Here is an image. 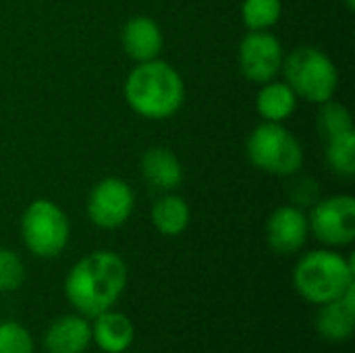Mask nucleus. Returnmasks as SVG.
I'll list each match as a JSON object with an SVG mask.
<instances>
[{"mask_svg":"<svg viewBox=\"0 0 355 353\" xmlns=\"http://www.w3.org/2000/svg\"><path fill=\"white\" fill-rule=\"evenodd\" d=\"M129 270L125 260L110 250H98L83 256L64 279L69 304L85 318L110 310L127 287Z\"/></svg>","mask_w":355,"mask_h":353,"instance_id":"f257e3e1","label":"nucleus"},{"mask_svg":"<svg viewBox=\"0 0 355 353\" xmlns=\"http://www.w3.org/2000/svg\"><path fill=\"white\" fill-rule=\"evenodd\" d=\"M125 100L135 114L150 121H164L183 106L185 83L181 73L166 60L154 58L137 62L127 75Z\"/></svg>","mask_w":355,"mask_h":353,"instance_id":"f03ea898","label":"nucleus"},{"mask_svg":"<svg viewBox=\"0 0 355 353\" xmlns=\"http://www.w3.org/2000/svg\"><path fill=\"white\" fill-rule=\"evenodd\" d=\"M297 293L316 306L339 300L355 285L354 258H345L333 250L308 252L293 270Z\"/></svg>","mask_w":355,"mask_h":353,"instance_id":"7ed1b4c3","label":"nucleus"},{"mask_svg":"<svg viewBox=\"0 0 355 353\" xmlns=\"http://www.w3.org/2000/svg\"><path fill=\"white\" fill-rule=\"evenodd\" d=\"M285 83L312 104H322L335 98L339 87V71L331 56L314 46H300L283 58L281 67Z\"/></svg>","mask_w":355,"mask_h":353,"instance_id":"20e7f679","label":"nucleus"},{"mask_svg":"<svg viewBox=\"0 0 355 353\" xmlns=\"http://www.w3.org/2000/svg\"><path fill=\"white\" fill-rule=\"evenodd\" d=\"M245 152L256 169L275 177H293L304 164L302 144L283 123H260L250 133Z\"/></svg>","mask_w":355,"mask_h":353,"instance_id":"39448f33","label":"nucleus"},{"mask_svg":"<svg viewBox=\"0 0 355 353\" xmlns=\"http://www.w3.org/2000/svg\"><path fill=\"white\" fill-rule=\"evenodd\" d=\"M71 237V223L64 210L52 200H33L21 214V239L37 258H56Z\"/></svg>","mask_w":355,"mask_h":353,"instance_id":"423d86ee","label":"nucleus"},{"mask_svg":"<svg viewBox=\"0 0 355 353\" xmlns=\"http://www.w3.org/2000/svg\"><path fill=\"white\" fill-rule=\"evenodd\" d=\"M312 235L329 248H345L355 239V200L354 196L339 193L320 198L308 216Z\"/></svg>","mask_w":355,"mask_h":353,"instance_id":"0eeeda50","label":"nucleus"},{"mask_svg":"<svg viewBox=\"0 0 355 353\" xmlns=\"http://www.w3.org/2000/svg\"><path fill=\"white\" fill-rule=\"evenodd\" d=\"M135 208V193L121 177H104L87 196V216L98 229L123 227Z\"/></svg>","mask_w":355,"mask_h":353,"instance_id":"6e6552de","label":"nucleus"},{"mask_svg":"<svg viewBox=\"0 0 355 353\" xmlns=\"http://www.w3.org/2000/svg\"><path fill=\"white\" fill-rule=\"evenodd\" d=\"M283 46L270 31H248L237 48V62L243 77L252 83L272 81L283 67Z\"/></svg>","mask_w":355,"mask_h":353,"instance_id":"1a4fd4ad","label":"nucleus"},{"mask_svg":"<svg viewBox=\"0 0 355 353\" xmlns=\"http://www.w3.org/2000/svg\"><path fill=\"white\" fill-rule=\"evenodd\" d=\"M308 216L302 208L279 206L266 221V243L277 254H295L308 239Z\"/></svg>","mask_w":355,"mask_h":353,"instance_id":"9d476101","label":"nucleus"},{"mask_svg":"<svg viewBox=\"0 0 355 353\" xmlns=\"http://www.w3.org/2000/svg\"><path fill=\"white\" fill-rule=\"evenodd\" d=\"M121 44L129 58H133L135 62H146L160 56L164 37L160 25L154 19L146 15H137L123 25Z\"/></svg>","mask_w":355,"mask_h":353,"instance_id":"9b49d317","label":"nucleus"},{"mask_svg":"<svg viewBox=\"0 0 355 353\" xmlns=\"http://www.w3.org/2000/svg\"><path fill=\"white\" fill-rule=\"evenodd\" d=\"M355 329V285L339 300L322 304L316 314V331L333 343L347 341Z\"/></svg>","mask_w":355,"mask_h":353,"instance_id":"f8f14e48","label":"nucleus"},{"mask_svg":"<svg viewBox=\"0 0 355 353\" xmlns=\"http://www.w3.org/2000/svg\"><path fill=\"white\" fill-rule=\"evenodd\" d=\"M89 343L92 325L81 314H67L56 318L44 335V347L48 353H83Z\"/></svg>","mask_w":355,"mask_h":353,"instance_id":"ddd939ff","label":"nucleus"},{"mask_svg":"<svg viewBox=\"0 0 355 353\" xmlns=\"http://www.w3.org/2000/svg\"><path fill=\"white\" fill-rule=\"evenodd\" d=\"M139 169L146 183L164 193L175 191L183 183V166L175 152L164 146L148 148L139 160Z\"/></svg>","mask_w":355,"mask_h":353,"instance_id":"4468645a","label":"nucleus"},{"mask_svg":"<svg viewBox=\"0 0 355 353\" xmlns=\"http://www.w3.org/2000/svg\"><path fill=\"white\" fill-rule=\"evenodd\" d=\"M135 339L133 322L121 314L106 310L94 318L92 325V343L104 353H125Z\"/></svg>","mask_w":355,"mask_h":353,"instance_id":"2eb2a0df","label":"nucleus"},{"mask_svg":"<svg viewBox=\"0 0 355 353\" xmlns=\"http://www.w3.org/2000/svg\"><path fill=\"white\" fill-rule=\"evenodd\" d=\"M297 108V96L285 81H268L262 83L256 96V110L268 123L287 121Z\"/></svg>","mask_w":355,"mask_h":353,"instance_id":"dca6fc26","label":"nucleus"},{"mask_svg":"<svg viewBox=\"0 0 355 353\" xmlns=\"http://www.w3.org/2000/svg\"><path fill=\"white\" fill-rule=\"evenodd\" d=\"M150 216H152V225L156 227L160 235L177 237L189 227L191 210H189V204L181 196L168 191L154 202Z\"/></svg>","mask_w":355,"mask_h":353,"instance_id":"f3484780","label":"nucleus"},{"mask_svg":"<svg viewBox=\"0 0 355 353\" xmlns=\"http://www.w3.org/2000/svg\"><path fill=\"white\" fill-rule=\"evenodd\" d=\"M318 106L320 108L316 114V129L324 141L335 135L354 131V119H352V112L347 110V106H343L341 102H335L333 98Z\"/></svg>","mask_w":355,"mask_h":353,"instance_id":"a211bd4d","label":"nucleus"},{"mask_svg":"<svg viewBox=\"0 0 355 353\" xmlns=\"http://www.w3.org/2000/svg\"><path fill=\"white\" fill-rule=\"evenodd\" d=\"M281 0H243L241 21L250 31H268L281 19Z\"/></svg>","mask_w":355,"mask_h":353,"instance_id":"6ab92c4d","label":"nucleus"},{"mask_svg":"<svg viewBox=\"0 0 355 353\" xmlns=\"http://www.w3.org/2000/svg\"><path fill=\"white\" fill-rule=\"evenodd\" d=\"M327 162L335 175H355V131H347L327 139Z\"/></svg>","mask_w":355,"mask_h":353,"instance_id":"aec40b11","label":"nucleus"},{"mask_svg":"<svg viewBox=\"0 0 355 353\" xmlns=\"http://www.w3.org/2000/svg\"><path fill=\"white\" fill-rule=\"evenodd\" d=\"M25 281V264L12 250L0 248V293L17 291Z\"/></svg>","mask_w":355,"mask_h":353,"instance_id":"412c9836","label":"nucleus"},{"mask_svg":"<svg viewBox=\"0 0 355 353\" xmlns=\"http://www.w3.org/2000/svg\"><path fill=\"white\" fill-rule=\"evenodd\" d=\"M0 353H33V337L29 331L15 322H0Z\"/></svg>","mask_w":355,"mask_h":353,"instance_id":"4be33fe9","label":"nucleus"},{"mask_svg":"<svg viewBox=\"0 0 355 353\" xmlns=\"http://www.w3.org/2000/svg\"><path fill=\"white\" fill-rule=\"evenodd\" d=\"M289 198H291V202H293V206H297V208H306V206H314L318 200H320V191H318V183L314 181V179H310V177H302V179H297V181H293L291 183V187H289Z\"/></svg>","mask_w":355,"mask_h":353,"instance_id":"5701e85b","label":"nucleus"},{"mask_svg":"<svg viewBox=\"0 0 355 353\" xmlns=\"http://www.w3.org/2000/svg\"><path fill=\"white\" fill-rule=\"evenodd\" d=\"M343 2H345V6H347L349 10H354L355 8V0H343Z\"/></svg>","mask_w":355,"mask_h":353,"instance_id":"b1692460","label":"nucleus"}]
</instances>
